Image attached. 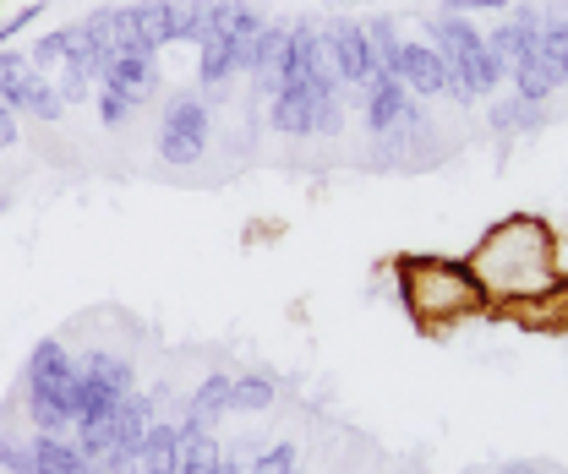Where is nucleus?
<instances>
[{
	"mask_svg": "<svg viewBox=\"0 0 568 474\" xmlns=\"http://www.w3.org/2000/svg\"><path fill=\"white\" fill-rule=\"evenodd\" d=\"M465 262L476 272V284L487 289V300H503V306H525L536 295L564 289L552 229L536 213H514V218L493 224Z\"/></svg>",
	"mask_w": 568,
	"mask_h": 474,
	"instance_id": "obj_1",
	"label": "nucleus"
},
{
	"mask_svg": "<svg viewBox=\"0 0 568 474\" xmlns=\"http://www.w3.org/2000/svg\"><path fill=\"white\" fill-rule=\"evenodd\" d=\"M399 306L410 322H422L426 333L487 311V289L476 284L470 262H448V257H405L399 262Z\"/></svg>",
	"mask_w": 568,
	"mask_h": 474,
	"instance_id": "obj_2",
	"label": "nucleus"
},
{
	"mask_svg": "<svg viewBox=\"0 0 568 474\" xmlns=\"http://www.w3.org/2000/svg\"><path fill=\"white\" fill-rule=\"evenodd\" d=\"M323 50H328V61H334V71H339L345 87H366V82L383 71L377 55H372L366 22H355V17H334V22L323 28Z\"/></svg>",
	"mask_w": 568,
	"mask_h": 474,
	"instance_id": "obj_3",
	"label": "nucleus"
},
{
	"mask_svg": "<svg viewBox=\"0 0 568 474\" xmlns=\"http://www.w3.org/2000/svg\"><path fill=\"white\" fill-rule=\"evenodd\" d=\"M22 382H28V393L67 399V388L77 382V360L61 349V339H39L33 354H28V365H22Z\"/></svg>",
	"mask_w": 568,
	"mask_h": 474,
	"instance_id": "obj_4",
	"label": "nucleus"
},
{
	"mask_svg": "<svg viewBox=\"0 0 568 474\" xmlns=\"http://www.w3.org/2000/svg\"><path fill=\"white\" fill-rule=\"evenodd\" d=\"M394 76H399L405 87H416V99H432V93H443L448 66H443L437 44H416V39H405V44H399V55H394Z\"/></svg>",
	"mask_w": 568,
	"mask_h": 474,
	"instance_id": "obj_5",
	"label": "nucleus"
},
{
	"mask_svg": "<svg viewBox=\"0 0 568 474\" xmlns=\"http://www.w3.org/2000/svg\"><path fill=\"white\" fill-rule=\"evenodd\" d=\"M405 104H410V87H405L394 71H377V76L366 82V132L388 136L394 126H399Z\"/></svg>",
	"mask_w": 568,
	"mask_h": 474,
	"instance_id": "obj_6",
	"label": "nucleus"
},
{
	"mask_svg": "<svg viewBox=\"0 0 568 474\" xmlns=\"http://www.w3.org/2000/svg\"><path fill=\"white\" fill-rule=\"evenodd\" d=\"M284 39H290V28L284 22H263V33L252 39V82H257V93L263 99H274L284 87Z\"/></svg>",
	"mask_w": 568,
	"mask_h": 474,
	"instance_id": "obj_7",
	"label": "nucleus"
},
{
	"mask_svg": "<svg viewBox=\"0 0 568 474\" xmlns=\"http://www.w3.org/2000/svg\"><path fill=\"white\" fill-rule=\"evenodd\" d=\"M99 82H104V87H121L142 110V104L153 99V87H159V61H153V55H110L104 71H99Z\"/></svg>",
	"mask_w": 568,
	"mask_h": 474,
	"instance_id": "obj_8",
	"label": "nucleus"
},
{
	"mask_svg": "<svg viewBox=\"0 0 568 474\" xmlns=\"http://www.w3.org/2000/svg\"><path fill=\"white\" fill-rule=\"evenodd\" d=\"M263 33V11L246 6V0H209V33L203 39H230V44H246Z\"/></svg>",
	"mask_w": 568,
	"mask_h": 474,
	"instance_id": "obj_9",
	"label": "nucleus"
},
{
	"mask_svg": "<svg viewBox=\"0 0 568 474\" xmlns=\"http://www.w3.org/2000/svg\"><path fill=\"white\" fill-rule=\"evenodd\" d=\"M508 76H514V99H525V104H547V99H552V87H564V66H558L547 50L525 55Z\"/></svg>",
	"mask_w": 568,
	"mask_h": 474,
	"instance_id": "obj_10",
	"label": "nucleus"
},
{
	"mask_svg": "<svg viewBox=\"0 0 568 474\" xmlns=\"http://www.w3.org/2000/svg\"><path fill=\"white\" fill-rule=\"evenodd\" d=\"M317 66H323V28L317 22H295L290 39H284V87L306 82Z\"/></svg>",
	"mask_w": 568,
	"mask_h": 474,
	"instance_id": "obj_11",
	"label": "nucleus"
},
{
	"mask_svg": "<svg viewBox=\"0 0 568 474\" xmlns=\"http://www.w3.org/2000/svg\"><path fill=\"white\" fill-rule=\"evenodd\" d=\"M426 33H432L437 55H448V61H459V55H476V50H481V33L470 28V17H465V11H437V17H426Z\"/></svg>",
	"mask_w": 568,
	"mask_h": 474,
	"instance_id": "obj_12",
	"label": "nucleus"
},
{
	"mask_svg": "<svg viewBox=\"0 0 568 474\" xmlns=\"http://www.w3.org/2000/svg\"><path fill=\"white\" fill-rule=\"evenodd\" d=\"M132 28H138V50L159 55L175 44V22H170V0H132Z\"/></svg>",
	"mask_w": 568,
	"mask_h": 474,
	"instance_id": "obj_13",
	"label": "nucleus"
},
{
	"mask_svg": "<svg viewBox=\"0 0 568 474\" xmlns=\"http://www.w3.org/2000/svg\"><path fill=\"white\" fill-rule=\"evenodd\" d=\"M312 93L295 82V87H280L274 99H268V126L284 136H312Z\"/></svg>",
	"mask_w": 568,
	"mask_h": 474,
	"instance_id": "obj_14",
	"label": "nucleus"
},
{
	"mask_svg": "<svg viewBox=\"0 0 568 474\" xmlns=\"http://www.w3.org/2000/svg\"><path fill=\"white\" fill-rule=\"evenodd\" d=\"M138 458H142V474H175L181 470V431L164 425V420H153L148 436H142Z\"/></svg>",
	"mask_w": 568,
	"mask_h": 474,
	"instance_id": "obj_15",
	"label": "nucleus"
},
{
	"mask_svg": "<svg viewBox=\"0 0 568 474\" xmlns=\"http://www.w3.org/2000/svg\"><path fill=\"white\" fill-rule=\"evenodd\" d=\"M33 458H39V474H99L82 458L77 436H33Z\"/></svg>",
	"mask_w": 568,
	"mask_h": 474,
	"instance_id": "obj_16",
	"label": "nucleus"
},
{
	"mask_svg": "<svg viewBox=\"0 0 568 474\" xmlns=\"http://www.w3.org/2000/svg\"><path fill=\"white\" fill-rule=\"evenodd\" d=\"M77 371H82V377H93V382H104V388H110V393H121V399H126V393H138L132 365H126L121 354H110V349H88V354L77 360Z\"/></svg>",
	"mask_w": 568,
	"mask_h": 474,
	"instance_id": "obj_17",
	"label": "nucleus"
},
{
	"mask_svg": "<svg viewBox=\"0 0 568 474\" xmlns=\"http://www.w3.org/2000/svg\"><path fill=\"white\" fill-rule=\"evenodd\" d=\"M230 76H235V44H230V39H203V44H197V82L219 99Z\"/></svg>",
	"mask_w": 568,
	"mask_h": 474,
	"instance_id": "obj_18",
	"label": "nucleus"
},
{
	"mask_svg": "<svg viewBox=\"0 0 568 474\" xmlns=\"http://www.w3.org/2000/svg\"><path fill=\"white\" fill-rule=\"evenodd\" d=\"M186 414H197V420L213 431V425L230 414V377H224V371H209V377L197 382V393L186 399Z\"/></svg>",
	"mask_w": 568,
	"mask_h": 474,
	"instance_id": "obj_19",
	"label": "nucleus"
},
{
	"mask_svg": "<svg viewBox=\"0 0 568 474\" xmlns=\"http://www.w3.org/2000/svg\"><path fill=\"white\" fill-rule=\"evenodd\" d=\"M22 115H33V121H44V126H55V121L67 115V99H61L55 76H44V71H33V76H28V93H22Z\"/></svg>",
	"mask_w": 568,
	"mask_h": 474,
	"instance_id": "obj_20",
	"label": "nucleus"
},
{
	"mask_svg": "<svg viewBox=\"0 0 568 474\" xmlns=\"http://www.w3.org/2000/svg\"><path fill=\"white\" fill-rule=\"evenodd\" d=\"M203 153H209V136L159 126V158H164L170 169H192V164H203Z\"/></svg>",
	"mask_w": 568,
	"mask_h": 474,
	"instance_id": "obj_21",
	"label": "nucleus"
},
{
	"mask_svg": "<svg viewBox=\"0 0 568 474\" xmlns=\"http://www.w3.org/2000/svg\"><path fill=\"white\" fill-rule=\"evenodd\" d=\"M164 126H170V132L209 136V99H197V93H175V99L164 104Z\"/></svg>",
	"mask_w": 568,
	"mask_h": 474,
	"instance_id": "obj_22",
	"label": "nucleus"
},
{
	"mask_svg": "<svg viewBox=\"0 0 568 474\" xmlns=\"http://www.w3.org/2000/svg\"><path fill=\"white\" fill-rule=\"evenodd\" d=\"M28 76H33V61H28L22 50H0V104H6V110H22Z\"/></svg>",
	"mask_w": 568,
	"mask_h": 474,
	"instance_id": "obj_23",
	"label": "nucleus"
},
{
	"mask_svg": "<svg viewBox=\"0 0 568 474\" xmlns=\"http://www.w3.org/2000/svg\"><path fill=\"white\" fill-rule=\"evenodd\" d=\"M263 409H274L268 377H230V414H263Z\"/></svg>",
	"mask_w": 568,
	"mask_h": 474,
	"instance_id": "obj_24",
	"label": "nucleus"
},
{
	"mask_svg": "<svg viewBox=\"0 0 568 474\" xmlns=\"http://www.w3.org/2000/svg\"><path fill=\"white\" fill-rule=\"evenodd\" d=\"M493 126L497 132H508V126H519V132H541V126H547V110H541V104H525V99H497Z\"/></svg>",
	"mask_w": 568,
	"mask_h": 474,
	"instance_id": "obj_25",
	"label": "nucleus"
},
{
	"mask_svg": "<svg viewBox=\"0 0 568 474\" xmlns=\"http://www.w3.org/2000/svg\"><path fill=\"white\" fill-rule=\"evenodd\" d=\"M28 420L39 436H71V414L61 399H44V393H28Z\"/></svg>",
	"mask_w": 568,
	"mask_h": 474,
	"instance_id": "obj_26",
	"label": "nucleus"
},
{
	"mask_svg": "<svg viewBox=\"0 0 568 474\" xmlns=\"http://www.w3.org/2000/svg\"><path fill=\"white\" fill-rule=\"evenodd\" d=\"M71 39H77V22L71 28H55V33H44L33 50H28V61H33V71H61L71 55Z\"/></svg>",
	"mask_w": 568,
	"mask_h": 474,
	"instance_id": "obj_27",
	"label": "nucleus"
},
{
	"mask_svg": "<svg viewBox=\"0 0 568 474\" xmlns=\"http://www.w3.org/2000/svg\"><path fill=\"white\" fill-rule=\"evenodd\" d=\"M219 458H224V447H219V436H197V442H186L181 447V470L175 474H219Z\"/></svg>",
	"mask_w": 568,
	"mask_h": 474,
	"instance_id": "obj_28",
	"label": "nucleus"
},
{
	"mask_svg": "<svg viewBox=\"0 0 568 474\" xmlns=\"http://www.w3.org/2000/svg\"><path fill=\"white\" fill-rule=\"evenodd\" d=\"M93 104H99V121H104L110 132H121V126H126V121L138 115V104H132V99H126L121 87H104V82H99V93H93Z\"/></svg>",
	"mask_w": 568,
	"mask_h": 474,
	"instance_id": "obj_29",
	"label": "nucleus"
},
{
	"mask_svg": "<svg viewBox=\"0 0 568 474\" xmlns=\"http://www.w3.org/2000/svg\"><path fill=\"white\" fill-rule=\"evenodd\" d=\"M0 470L6 474H39L33 442H22V436H0Z\"/></svg>",
	"mask_w": 568,
	"mask_h": 474,
	"instance_id": "obj_30",
	"label": "nucleus"
},
{
	"mask_svg": "<svg viewBox=\"0 0 568 474\" xmlns=\"http://www.w3.org/2000/svg\"><path fill=\"white\" fill-rule=\"evenodd\" d=\"M246 474H295V442H268Z\"/></svg>",
	"mask_w": 568,
	"mask_h": 474,
	"instance_id": "obj_31",
	"label": "nucleus"
},
{
	"mask_svg": "<svg viewBox=\"0 0 568 474\" xmlns=\"http://www.w3.org/2000/svg\"><path fill=\"white\" fill-rule=\"evenodd\" d=\"M33 17H44V0H33V6H22V11H11V17H0V50L33 22Z\"/></svg>",
	"mask_w": 568,
	"mask_h": 474,
	"instance_id": "obj_32",
	"label": "nucleus"
},
{
	"mask_svg": "<svg viewBox=\"0 0 568 474\" xmlns=\"http://www.w3.org/2000/svg\"><path fill=\"white\" fill-rule=\"evenodd\" d=\"M17 132H22V126H17V110L0 104V147H17Z\"/></svg>",
	"mask_w": 568,
	"mask_h": 474,
	"instance_id": "obj_33",
	"label": "nucleus"
},
{
	"mask_svg": "<svg viewBox=\"0 0 568 474\" xmlns=\"http://www.w3.org/2000/svg\"><path fill=\"white\" fill-rule=\"evenodd\" d=\"M104 474H142V458H110Z\"/></svg>",
	"mask_w": 568,
	"mask_h": 474,
	"instance_id": "obj_34",
	"label": "nucleus"
},
{
	"mask_svg": "<svg viewBox=\"0 0 568 474\" xmlns=\"http://www.w3.org/2000/svg\"><path fill=\"white\" fill-rule=\"evenodd\" d=\"M219 474H246V470H241V458H230V453H224V458H219Z\"/></svg>",
	"mask_w": 568,
	"mask_h": 474,
	"instance_id": "obj_35",
	"label": "nucleus"
},
{
	"mask_svg": "<svg viewBox=\"0 0 568 474\" xmlns=\"http://www.w3.org/2000/svg\"><path fill=\"white\" fill-rule=\"evenodd\" d=\"M503 474H530V470H525V464H514V470H503Z\"/></svg>",
	"mask_w": 568,
	"mask_h": 474,
	"instance_id": "obj_36",
	"label": "nucleus"
},
{
	"mask_svg": "<svg viewBox=\"0 0 568 474\" xmlns=\"http://www.w3.org/2000/svg\"><path fill=\"white\" fill-rule=\"evenodd\" d=\"M558 66H564V82H568V55H564V61H558Z\"/></svg>",
	"mask_w": 568,
	"mask_h": 474,
	"instance_id": "obj_37",
	"label": "nucleus"
}]
</instances>
